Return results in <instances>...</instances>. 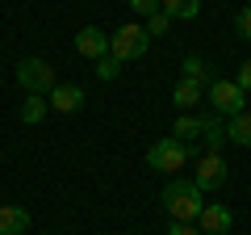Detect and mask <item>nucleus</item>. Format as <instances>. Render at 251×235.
<instances>
[{"instance_id":"obj_1","label":"nucleus","mask_w":251,"mask_h":235,"mask_svg":"<svg viewBox=\"0 0 251 235\" xmlns=\"http://www.w3.org/2000/svg\"><path fill=\"white\" fill-rule=\"evenodd\" d=\"M163 210L172 214V223H197V214L205 210V193L193 185V176H176L163 189Z\"/></svg>"},{"instance_id":"obj_2","label":"nucleus","mask_w":251,"mask_h":235,"mask_svg":"<svg viewBox=\"0 0 251 235\" xmlns=\"http://www.w3.org/2000/svg\"><path fill=\"white\" fill-rule=\"evenodd\" d=\"M188 160H197V155H193V143H180V139H172V135L147 147V164H151L155 172H180Z\"/></svg>"},{"instance_id":"obj_3","label":"nucleus","mask_w":251,"mask_h":235,"mask_svg":"<svg viewBox=\"0 0 251 235\" xmlns=\"http://www.w3.org/2000/svg\"><path fill=\"white\" fill-rule=\"evenodd\" d=\"M147 46H151V34H147V26H134V21H126V26H117L113 34H109V55L113 59H143Z\"/></svg>"},{"instance_id":"obj_4","label":"nucleus","mask_w":251,"mask_h":235,"mask_svg":"<svg viewBox=\"0 0 251 235\" xmlns=\"http://www.w3.org/2000/svg\"><path fill=\"white\" fill-rule=\"evenodd\" d=\"M17 84L25 92H38V97H50V88L59 80H54V67L46 63V59H38V55H25V59H17Z\"/></svg>"},{"instance_id":"obj_5","label":"nucleus","mask_w":251,"mask_h":235,"mask_svg":"<svg viewBox=\"0 0 251 235\" xmlns=\"http://www.w3.org/2000/svg\"><path fill=\"white\" fill-rule=\"evenodd\" d=\"M193 185H197L201 193H214L226 185V160L218 151H201L197 160H193Z\"/></svg>"},{"instance_id":"obj_6","label":"nucleus","mask_w":251,"mask_h":235,"mask_svg":"<svg viewBox=\"0 0 251 235\" xmlns=\"http://www.w3.org/2000/svg\"><path fill=\"white\" fill-rule=\"evenodd\" d=\"M205 92H209V105H214L218 118H234V114L247 109V92H243L234 80H214Z\"/></svg>"},{"instance_id":"obj_7","label":"nucleus","mask_w":251,"mask_h":235,"mask_svg":"<svg viewBox=\"0 0 251 235\" xmlns=\"http://www.w3.org/2000/svg\"><path fill=\"white\" fill-rule=\"evenodd\" d=\"M234 227V210L226 202H205V210L197 214V231L201 235H226Z\"/></svg>"},{"instance_id":"obj_8","label":"nucleus","mask_w":251,"mask_h":235,"mask_svg":"<svg viewBox=\"0 0 251 235\" xmlns=\"http://www.w3.org/2000/svg\"><path fill=\"white\" fill-rule=\"evenodd\" d=\"M75 51H80L84 59H100V55H109V34L100 26H84L80 34H75Z\"/></svg>"},{"instance_id":"obj_9","label":"nucleus","mask_w":251,"mask_h":235,"mask_svg":"<svg viewBox=\"0 0 251 235\" xmlns=\"http://www.w3.org/2000/svg\"><path fill=\"white\" fill-rule=\"evenodd\" d=\"M46 101H50V109H59V114H75V109L84 105V88L80 84H54Z\"/></svg>"},{"instance_id":"obj_10","label":"nucleus","mask_w":251,"mask_h":235,"mask_svg":"<svg viewBox=\"0 0 251 235\" xmlns=\"http://www.w3.org/2000/svg\"><path fill=\"white\" fill-rule=\"evenodd\" d=\"M201 130H205V114H180L176 122H172V139H180V143H197Z\"/></svg>"},{"instance_id":"obj_11","label":"nucleus","mask_w":251,"mask_h":235,"mask_svg":"<svg viewBox=\"0 0 251 235\" xmlns=\"http://www.w3.org/2000/svg\"><path fill=\"white\" fill-rule=\"evenodd\" d=\"M29 227V210L25 206H0V235H25Z\"/></svg>"},{"instance_id":"obj_12","label":"nucleus","mask_w":251,"mask_h":235,"mask_svg":"<svg viewBox=\"0 0 251 235\" xmlns=\"http://www.w3.org/2000/svg\"><path fill=\"white\" fill-rule=\"evenodd\" d=\"M201 84H193V80H184V76H180V84L176 88H172V105L180 109V114H193V109H197V101H201Z\"/></svg>"},{"instance_id":"obj_13","label":"nucleus","mask_w":251,"mask_h":235,"mask_svg":"<svg viewBox=\"0 0 251 235\" xmlns=\"http://www.w3.org/2000/svg\"><path fill=\"white\" fill-rule=\"evenodd\" d=\"M226 143L251 147V114H247V109H243V114H234V118H226Z\"/></svg>"},{"instance_id":"obj_14","label":"nucleus","mask_w":251,"mask_h":235,"mask_svg":"<svg viewBox=\"0 0 251 235\" xmlns=\"http://www.w3.org/2000/svg\"><path fill=\"white\" fill-rule=\"evenodd\" d=\"M180 67H184V80L201 84V88H209V84L218 80V76L209 72V63H205V59H201V55H184V63H180Z\"/></svg>"},{"instance_id":"obj_15","label":"nucleus","mask_w":251,"mask_h":235,"mask_svg":"<svg viewBox=\"0 0 251 235\" xmlns=\"http://www.w3.org/2000/svg\"><path fill=\"white\" fill-rule=\"evenodd\" d=\"M21 122H29V126H34V122H42L46 114H50V101L46 97H38V92H25V101H21Z\"/></svg>"},{"instance_id":"obj_16","label":"nucleus","mask_w":251,"mask_h":235,"mask_svg":"<svg viewBox=\"0 0 251 235\" xmlns=\"http://www.w3.org/2000/svg\"><path fill=\"white\" fill-rule=\"evenodd\" d=\"M201 143H205V151H218V147L226 143V122L218 114H205V130H201Z\"/></svg>"},{"instance_id":"obj_17","label":"nucleus","mask_w":251,"mask_h":235,"mask_svg":"<svg viewBox=\"0 0 251 235\" xmlns=\"http://www.w3.org/2000/svg\"><path fill=\"white\" fill-rule=\"evenodd\" d=\"M159 9L168 13L172 21H193L201 13V0H159Z\"/></svg>"},{"instance_id":"obj_18","label":"nucleus","mask_w":251,"mask_h":235,"mask_svg":"<svg viewBox=\"0 0 251 235\" xmlns=\"http://www.w3.org/2000/svg\"><path fill=\"white\" fill-rule=\"evenodd\" d=\"M117 72H122V59H113V55H100L97 59V76L100 80H117Z\"/></svg>"},{"instance_id":"obj_19","label":"nucleus","mask_w":251,"mask_h":235,"mask_svg":"<svg viewBox=\"0 0 251 235\" xmlns=\"http://www.w3.org/2000/svg\"><path fill=\"white\" fill-rule=\"evenodd\" d=\"M168 29H172V17H168L163 9L155 13V17H147V34H151V38H163Z\"/></svg>"},{"instance_id":"obj_20","label":"nucleus","mask_w":251,"mask_h":235,"mask_svg":"<svg viewBox=\"0 0 251 235\" xmlns=\"http://www.w3.org/2000/svg\"><path fill=\"white\" fill-rule=\"evenodd\" d=\"M234 29H239V38H247V42H251V9L234 13Z\"/></svg>"},{"instance_id":"obj_21","label":"nucleus","mask_w":251,"mask_h":235,"mask_svg":"<svg viewBox=\"0 0 251 235\" xmlns=\"http://www.w3.org/2000/svg\"><path fill=\"white\" fill-rule=\"evenodd\" d=\"M126 4L134 13H143V17H155V13H159V0H126Z\"/></svg>"},{"instance_id":"obj_22","label":"nucleus","mask_w":251,"mask_h":235,"mask_svg":"<svg viewBox=\"0 0 251 235\" xmlns=\"http://www.w3.org/2000/svg\"><path fill=\"white\" fill-rule=\"evenodd\" d=\"M234 84H239L243 92H251V59H243V63H239V76H234Z\"/></svg>"},{"instance_id":"obj_23","label":"nucleus","mask_w":251,"mask_h":235,"mask_svg":"<svg viewBox=\"0 0 251 235\" xmlns=\"http://www.w3.org/2000/svg\"><path fill=\"white\" fill-rule=\"evenodd\" d=\"M168 235H201V231H197V223H172Z\"/></svg>"},{"instance_id":"obj_24","label":"nucleus","mask_w":251,"mask_h":235,"mask_svg":"<svg viewBox=\"0 0 251 235\" xmlns=\"http://www.w3.org/2000/svg\"><path fill=\"white\" fill-rule=\"evenodd\" d=\"M247 114H251V97H247Z\"/></svg>"}]
</instances>
